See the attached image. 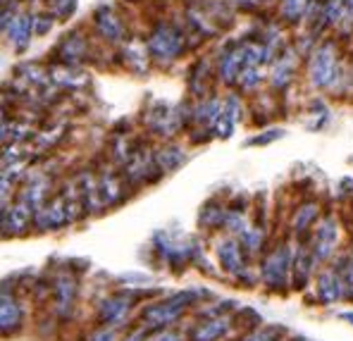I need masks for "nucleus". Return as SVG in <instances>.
I'll list each match as a JSON object with an SVG mask.
<instances>
[{"label": "nucleus", "mask_w": 353, "mask_h": 341, "mask_svg": "<svg viewBox=\"0 0 353 341\" xmlns=\"http://www.w3.org/2000/svg\"><path fill=\"white\" fill-rule=\"evenodd\" d=\"M339 318H341V320H344V322H349V324H351V327H353V310H346V313H341V315H339Z\"/></svg>", "instance_id": "obj_36"}, {"label": "nucleus", "mask_w": 353, "mask_h": 341, "mask_svg": "<svg viewBox=\"0 0 353 341\" xmlns=\"http://www.w3.org/2000/svg\"><path fill=\"white\" fill-rule=\"evenodd\" d=\"M336 239H339V225H336L334 215H325L323 220L318 222L315 227V234H313V251L315 260L325 262L334 256V248H336Z\"/></svg>", "instance_id": "obj_8"}, {"label": "nucleus", "mask_w": 353, "mask_h": 341, "mask_svg": "<svg viewBox=\"0 0 353 341\" xmlns=\"http://www.w3.org/2000/svg\"><path fill=\"white\" fill-rule=\"evenodd\" d=\"M292 265L294 256L289 246H277L261 260V282L270 291H287L292 282Z\"/></svg>", "instance_id": "obj_2"}, {"label": "nucleus", "mask_w": 353, "mask_h": 341, "mask_svg": "<svg viewBox=\"0 0 353 341\" xmlns=\"http://www.w3.org/2000/svg\"><path fill=\"white\" fill-rule=\"evenodd\" d=\"M77 10V0H50V14L60 19L72 17V12Z\"/></svg>", "instance_id": "obj_29"}, {"label": "nucleus", "mask_w": 353, "mask_h": 341, "mask_svg": "<svg viewBox=\"0 0 353 341\" xmlns=\"http://www.w3.org/2000/svg\"><path fill=\"white\" fill-rule=\"evenodd\" d=\"M292 74H294V58L289 53H284L282 58H277V62H274L270 81H272L274 89H284L292 81Z\"/></svg>", "instance_id": "obj_22"}, {"label": "nucleus", "mask_w": 353, "mask_h": 341, "mask_svg": "<svg viewBox=\"0 0 353 341\" xmlns=\"http://www.w3.org/2000/svg\"><path fill=\"white\" fill-rule=\"evenodd\" d=\"M148 332H150V329H146V327H143V324H139V327L129 329V332L124 334V337L119 339V341H146Z\"/></svg>", "instance_id": "obj_35"}, {"label": "nucleus", "mask_w": 353, "mask_h": 341, "mask_svg": "<svg viewBox=\"0 0 353 341\" xmlns=\"http://www.w3.org/2000/svg\"><path fill=\"white\" fill-rule=\"evenodd\" d=\"M315 296L323 306H334L336 301L344 298V282L334 267H327L315 279Z\"/></svg>", "instance_id": "obj_12"}, {"label": "nucleus", "mask_w": 353, "mask_h": 341, "mask_svg": "<svg viewBox=\"0 0 353 341\" xmlns=\"http://www.w3.org/2000/svg\"><path fill=\"white\" fill-rule=\"evenodd\" d=\"M261 79H263L261 67H258V65H248L246 70L241 72V76H239V84H241L243 91H253V89H258Z\"/></svg>", "instance_id": "obj_27"}, {"label": "nucleus", "mask_w": 353, "mask_h": 341, "mask_svg": "<svg viewBox=\"0 0 353 341\" xmlns=\"http://www.w3.org/2000/svg\"><path fill=\"white\" fill-rule=\"evenodd\" d=\"M310 84L318 89H330L336 79V50L332 43L320 45L310 58Z\"/></svg>", "instance_id": "obj_6"}, {"label": "nucleus", "mask_w": 353, "mask_h": 341, "mask_svg": "<svg viewBox=\"0 0 353 341\" xmlns=\"http://www.w3.org/2000/svg\"><path fill=\"white\" fill-rule=\"evenodd\" d=\"M186 124V117H181V107H172L168 103L155 101L153 107L146 112V127L155 136L170 138L179 127Z\"/></svg>", "instance_id": "obj_5"}, {"label": "nucleus", "mask_w": 353, "mask_h": 341, "mask_svg": "<svg viewBox=\"0 0 353 341\" xmlns=\"http://www.w3.org/2000/svg\"><path fill=\"white\" fill-rule=\"evenodd\" d=\"M225 229L234 236H241L243 231L248 229V222H246V217H243V213H239V210H230V213H227Z\"/></svg>", "instance_id": "obj_28"}, {"label": "nucleus", "mask_w": 353, "mask_h": 341, "mask_svg": "<svg viewBox=\"0 0 353 341\" xmlns=\"http://www.w3.org/2000/svg\"><path fill=\"white\" fill-rule=\"evenodd\" d=\"M96 29H98V34L105 41H110V43H117L124 36L122 22H119L117 14L112 12V8H105V5L98 8V12H96Z\"/></svg>", "instance_id": "obj_16"}, {"label": "nucleus", "mask_w": 353, "mask_h": 341, "mask_svg": "<svg viewBox=\"0 0 353 341\" xmlns=\"http://www.w3.org/2000/svg\"><path fill=\"white\" fill-rule=\"evenodd\" d=\"M227 213H230V210L222 208L217 200H208L199 213V225L203 227V229H220V227L225 229Z\"/></svg>", "instance_id": "obj_19"}, {"label": "nucleus", "mask_w": 353, "mask_h": 341, "mask_svg": "<svg viewBox=\"0 0 353 341\" xmlns=\"http://www.w3.org/2000/svg\"><path fill=\"white\" fill-rule=\"evenodd\" d=\"M77 301V282L70 272H62V275L53 282V310L58 318H70L72 310H74Z\"/></svg>", "instance_id": "obj_11"}, {"label": "nucleus", "mask_w": 353, "mask_h": 341, "mask_svg": "<svg viewBox=\"0 0 353 341\" xmlns=\"http://www.w3.org/2000/svg\"><path fill=\"white\" fill-rule=\"evenodd\" d=\"M215 253H217V260H220V267L227 275L236 277L239 282H243L248 289L256 284V279L248 272V253L243 251L241 241H239L236 236H227V239L217 241Z\"/></svg>", "instance_id": "obj_4"}, {"label": "nucleus", "mask_w": 353, "mask_h": 341, "mask_svg": "<svg viewBox=\"0 0 353 341\" xmlns=\"http://www.w3.org/2000/svg\"><path fill=\"white\" fill-rule=\"evenodd\" d=\"M88 341H117V327L101 324V327H96L88 334Z\"/></svg>", "instance_id": "obj_32"}, {"label": "nucleus", "mask_w": 353, "mask_h": 341, "mask_svg": "<svg viewBox=\"0 0 353 341\" xmlns=\"http://www.w3.org/2000/svg\"><path fill=\"white\" fill-rule=\"evenodd\" d=\"M96 196L101 208H110L122 200V179L112 169H103L96 177Z\"/></svg>", "instance_id": "obj_14"}, {"label": "nucleus", "mask_w": 353, "mask_h": 341, "mask_svg": "<svg viewBox=\"0 0 353 341\" xmlns=\"http://www.w3.org/2000/svg\"><path fill=\"white\" fill-rule=\"evenodd\" d=\"M132 298L134 293L132 291H117V293H110V296L101 298L96 306V320L98 324H110V327H119V324L127 320L129 310H132Z\"/></svg>", "instance_id": "obj_7"}, {"label": "nucleus", "mask_w": 353, "mask_h": 341, "mask_svg": "<svg viewBox=\"0 0 353 341\" xmlns=\"http://www.w3.org/2000/svg\"><path fill=\"white\" fill-rule=\"evenodd\" d=\"M184 160H186L184 148L176 146V143H165L163 148H158V151H155V165H158V169L163 174L174 172V169L179 167Z\"/></svg>", "instance_id": "obj_18"}, {"label": "nucleus", "mask_w": 353, "mask_h": 341, "mask_svg": "<svg viewBox=\"0 0 353 341\" xmlns=\"http://www.w3.org/2000/svg\"><path fill=\"white\" fill-rule=\"evenodd\" d=\"M53 17H55V14H39V17H36V27H34L36 34H39V36L48 34V31L53 29Z\"/></svg>", "instance_id": "obj_34"}, {"label": "nucleus", "mask_w": 353, "mask_h": 341, "mask_svg": "<svg viewBox=\"0 0 353 341\" xmlns=\"http://www.w3.org/2000/svg\"><path fill=\"white\" fill-rule=\"evenodd\" d=\"M24 324V308L12 293V289L3 287L0 293V332L3 337H12L22 329Z\"/></svg>", "instance_id": "obj_10"}, {"label": "nucleus", "mask_w": 353, "mask_h": 341, "mask_svg": "<svg viewBox=\"0 0 353 341\" xmlns=\"http://www.w3.org/2000/svg\"><path fill=\"white\" fill-rule=\"evenodd\" d=\"M199 301H201V291H194V289L170 293V296L141 308L139 320H141V324L146 329H150V332H155V329H168V327H172L176 320H181V315L191 306H196Z\"/></svg>", "instance_id": "obj_1"}, {"label": "nucleus", "mask_w": 353, "mask_h": 341, "mask_svg": "<svg viewBox=\"0 0 353 341\" xmlns=\"http://www.w3.org/2000/svg\"><path fill=\"white\" fill-rule=\"evenodd\" d=\"M148 55L158 62H172L184 50V34L170 22H158L146 41Z\"/></svg>", "instance_id": "obj_3"}, {"label": "nucleus", "mask_w": 353, "mask_h": 341, "mask_svg": "<svg viewBox=\"0 0 353 341\" xmlns=\"http://www.w3.org/2000/svg\"><path fill=\"white\" fill-rule=\"evenodd\" d=\"M55 55H58L65 65H74V62H79L86 55V41L81 39L77 31L65 34L60 41V45H58V50H55Z\"/></svg>", "instance_id": "obj_17"}, {"label": "nucleus", "mask_w": 353, "mask_h": 341, "mask_svg": "<svg viewBox=\"0 0 353 341\" xmlns=\"http://www.w3.org/2000/svg\"><path fill=\"white\" fill-rule=\"evenodd\" d=\"M287 337V329L284 327H274V324H265V327H258L253 332H246L241 337V341H284Z\"/></svg>", "instance_id": "obj_24"}, {"label": "nucleus", "mask_w": 353, "mask_h": 341, "mask_svg": "<svg viewBox=\"0 0 353 341\" xmlns=\"http://www.w3.org/2000/svg\"><path fill=\"white\" fill-rule=\"evenodd\" d=\"M234 324H232L230 315H217V318H203L196 322L186 334V341H225L232 334Z\"/></svg>", "instance_id": "obj_9"}, {"label": "nucleus", "mask_w": 353, "mask_h": 341, "mask_svg": "<svg viewBox=\"0 0 353 341\" xmlns=\"http://www.w3.org/2000/svg\"><path fill=\"white\" fill-rule=\"evenodd\" d=\"M284 136V129H265L258 136L248 138V146H268V143L277 141V138Z\"/></svg>", "instance_id": "obj_30"}, {"label": "nucleus", "mask_w": 353, "mask_h": 341, "mask_svg": "<svg viewBox=\"0 0 353 341\" xmlns=\"http://www.w3.org/2000/svg\"><path fill=\"white\" fill-rule=\"evenodd\" d=\"M334 270L339 272L341 282H344V298H353V253L339 258L334 262Z\"/></svg>", "instance_id": "obj_25"}, {"label": "nucleus", "mask_w": 353, "mask_h": 341, "mask_svg": "<svg viewBox=\"0 0 353 341\" xmlns=\"http://www.w3.org/2000/svg\"><path fill=\"white\" fill-rule=\"evenodd\" d=\"M310 8V0H282V17L287 22H299Z\"/></svg>", "instance_id": "obj_26"}, {"label": "nucleus", "mask_w": 353, "mask_h": 341, "mask_svg": "<svg viewBox=\"0 0 353 341\" xmlns=\"http://www.w3.org/2000/svg\"><path fill=\"white\" fill-rule=\"evenodd\" d=\"M239 241H241L243 251L248 253V256H256V253L263 251V244H265V231L261 227H248L246 231H243L241 236H236Z\"/></svg>", "instance_id": "obj_23"}, {"label": "nucleus", "mask_w": 353, "mask_h": 341, "mask_svg": "<svg viewBox=\"0 0 353 341\" xmlns=\"http://www.w3.org/2000/svg\"><path fill=\"white\" fill-rule=\"evenodd\" d=\"M234 341H241V337H239V339H234Z\"/></svg>", "instance_id": "obj_37"}, {"label": "nucleus", "mask_w": 353, "mask_h": 341, "mask_svg": "<svg viewBox=\"0 0 353 341\" xmlns=\"http://www.w3.org/2000/svg\"><path fill=\"white\" fill-rule=\"evenodd\" d=\"M236 320H243V324L248 327V332H253V329H258L261 327V315L256 313V310H251V308H239V313H236Z\"/></svg>", "instance_id": "obj_31"}, {"label": "nucleus", "mask_w": 353, "mask_h": 341, "mask_svg": "<svg viewBox=\"0 0 353 341\" xmlns=\"http://www.w3.org/2000/svg\"><path fill=\"white\" fill-rule=\"evenodd\" d=\"M315 256L310 248L299 246L294 253V265H292V289L296 291H303L308 287L310 277H313V267H315Z\"/></svg>", "instance_id": "obj_15"}, {"label": "nucleus", "mask_w": 353, "mask_h": 341, "mask_svg": "<svg viewBox=\"0 0 353 341\" xmlns=\"http://www.w3.org/2000/svg\"><path fill=\"white\" fill-rule=\"evenodd\" d=\"M318 203L315 200H305V203H301L299 208H296V213H294V222H292V227H294V234H299V236H303L305 231L310 229V227L315 225V220H318Z\"/></svg>", "instance_id": "obj_20"}, {"label": "nucleus", "mask_w": 353, "mask_h": 341, "mask_svg": "<svg viewBox=\"0 0 353 341\" xmlns=\"http://www.w3.org/2000/svg\"><path fill=\"white\" fill-rule=\"evenodd\" d=\"M146 50L148 48H143L141 41H132V43L124 45L122 58H124V62H127L129 70H134V72H146V60H148L146 58Z\"/></svg>", "instance_id": "obj_21"}, {"label": "nucleus", "mask_w": 353, "mask_h": 341, "mask_svg": "<svg viewBox=\"0 0 353 341\" xmlns=\"http://www.w3.org/2000/svg\"><path fill=\"white\" fill-rule=\"evenodd\" d=\"M36 27V17L29 12H22V14H12V19H10V27L5 29V34H8L10 43L14 45V50L17 53H24V50L29 48V41H31V31Z\"/></svg>", "instance_id": "obj_13"}, {"label": "nucleus", "mask_w": 353, "mask_h": 341, "mask_svg": "<svg viewBox=\"0 0 353 341\" xmlns=\"http://www.w3.org/2000/svg\"><path fill=\"white\" fill-rule=\"evenodd\" d=\"M225 112L232 117L234 122L241 120V103H239L236 96H227L225 98Z\"/></svg>", "instance_id": "obj_33"}]
</instances>
